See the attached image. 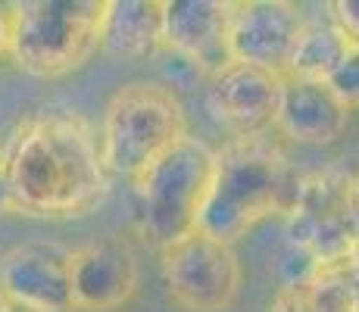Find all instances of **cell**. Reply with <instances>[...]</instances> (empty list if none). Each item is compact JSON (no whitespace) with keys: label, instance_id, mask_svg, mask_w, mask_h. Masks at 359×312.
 I'll return each instance as SVG.
<instances>
[{"label":"cell","instance_id":"cell-1","mask_svg":"<svg viewBox=\"0 0 359 312\" xmlns=\"http://www.w3.org/2000/svg\"><path fill=\"white\" fill-rule=\"evenodd\" d=\"M16 212L34 219H79L109 194L100 137L79 113H38L0 144Z\"/></svg>","mask_w":359,"mask_h":312},{"label":"cell","instance_id":"cell-2","mask_svg":"<svg viewBox=\"0 0 359 312\" xmlns=\"http://www.w3.org/2000/svg\"><path fill=\"white\" fill-rule=\"evenodd\" d=\"M291 156L269 135L229 137L216 150L212 182L197 231L231 244L262 219L287 216L300 191Z\"/></svg>","mask_w":359,"mask_h":312},{"label":"cell","instance_id":"cell-3","mask_svg":"<svg viewBox=\"0 0 359 312\" xmlns=\"http://www.w3.org/2000/svg\"><path fill=\"white\" fill-rule=\"evenodd\" d=\"M188 137V113L169 85L128 81L103 109L100 156L109 175L137 182L156 159Z\"/></svg>","mask_w":359,"mask_h":312},{"label":"cell","instance_id":"cell-4","mask_svg":"<svg viewBox=\"0 0 359 312\" xmlns=\"http://www.w3.org/2000/svg\"><path fill=\"white\" fill-rule=\"evenodd\" d=\"M107 0H25L10 6V57L38 79L81 69L103 41Z\"/></svg>","mask_w":359,"mask_h":312},{"label":"cell","instance_id":"cell-5","mask_svg":"<svg viewBox=\"0 0 359 312\" xmlns=\"http://www.w3.org/2000/svg\"><path fill=\"white\" fill-rule=\"evenodd\" d=\"M212 165H216V150H210L197 137H188L135 182L141 203V234L154 247L165 250L197 231L200 210L212 182Z\"/></svg>","mask_w":359,"mask_h":312},{"label":"cell","instance_id":"cell-6","mask_svg":"<svg viewBox=\"0 0 359 312\" xmlns=\"http://www.w3.org/2000/svg\"><path fill=\"white\" fill-rule=\"evenodd\" d=\"M163 253V278L169 297L188 312H225L244 284V269L231 244L191 231Z\"/></svg>","mask_w":359,"mask_h":312},{"label":"cell","instance_id":"cell-7","mask_svg":"<svg viewBox=\"0 0 359 312\" xmlns=\"http://www.w3.org/2000/svg\"><path fill=\"white\" fill-rule=\"evenodd\" d=\"M347 172L322 169L300 178V191L287 212V240L309 266L341 262L353 250V234L344 219V187Z\"/></svg>","mask_w":359,"mask_h":312},{"label":"cell","instance_id":"cell-8","mask_svg":"<svg viewBox=\"0 0 359 312\" xmlns=\"http://www.w3.org/2000/svg\"><path fill=\"white\" fill-rule=\"evenodd\" d=\"M281 79L259 66L229 60L206 81V113L229 137H257L269 135L278 109Z\"/></svg>","mask_w":359,"mask_h":312},{"label":"cell","instance_id":"cell-9","mask_svg":"<svg viewBox=\"0 0 359 312\" xmlns=\"http://www.w3.org/2000/svg\"><path fill=\"white\" fill-rule=\"evenodd\" d=\"M72 250L57 240H29L0 256V294L32 312H72L69 290Z\"/></svg>","mask_w":359,"mask_h":312},{"label":"cell","instance_id":"cell-10","mask_svg":"<svg viewBox=\"0 0 359 312\" xmlns=\"http://www.w3.org/2000/svg\"><path fill=\"white\" fill-rule=\"evenodd\" d=\"M303 19L306 16H303L300 6L287 4V0H241V4H231L229 60L285 75Z\"/></svg>","mask_w":359,"mask_h":312},{"label":"cell","instance_id":"cell-11","mask_svg":"<svg viewBox=\"0 0 359 312\" xmlns=\"http://www.w3.org/2000/svg\"><path fill=\"white\" fill-rule=\"evenodd\" d=\"M137 259L126 240H94L72 250L69 290L75 312H116L137 294Z\"/></svg>","mask_w":359,"mask_h":312},{"label":"cell","instance_id":"cell-12","mask_svg":"<svg viewBox=\"0 0 359 312\" xmlns=\"http://www.w3.org/2000/svg\"><path fill=\"white\" fill-rule=\"evenodd\" d=\"M229 0H163V47L212 75L229 62Z\"/></svg>","mask_w":359,"mask_h":312},{"label":"cell","instance_id":"cell-13","mask_svg":"<svg viewBox=\"0 0 359 312\" xmlns=\"http://www.w3.org/2000/svg\"><path fill=\"white\" fill-rule=\"evenodd\" d=\"M347 119L350 113L328 91L325 81L294 79V75L281 79L278 109H275L272 128L285 141L306 144V147H325V144L337 141L344 135Z\"/></svg>","mask_w":359,"mask_h":312},{"label":"cell","instance_id":"cell-14","mask_svg":"<svg viewBox=\"0 0 359 312\" xmlns=\"http://www.w3.org/2000/svg\"><path fill=\"white\" fill-rule=\"evenodd\" d=\"M103 50L116 57H150L163 47V0H107Z\"/></svg>","mask_w":359,"mask_h":312},{"label":"cell","instance_id":"cell-15","mask_svg":"<svg viewBox=\"0 0 359 312\" xmlns=\"http://www.w3.org/2000/svg\"><path fill=\"white\" fill-rule=\"evenodd\" d=\"M328 10V6H325ZM350 50V41L337 29L331 13L322 16H306L297 34V44L291 50L285 75L294 79H309V81H325L328 72L341 62V57Z\"/></svg>","mask_w":359,"mask_h":312},{"label":"cell","instance_id":"cell-16","mask_svg":"<svg viewBox=\"0 0 359 312\" xmlns=\"http://www.w3.org/2000/svg\"><path fill=\"white\" fill-rule=\"evenodd\" d=\"M325 85H328V91L341 100V107L347 109V113L359 109V47H350V50L344 53L341 62L328 72Z\"/></svg>","mask_w":359,"mask_h":312},{"label":"cell","instance_id":"cell-17","mask_svg":"<svg viewBox=\"0 0 359 312\" xmlns=\"http://www.w3.org/2000/svg\"><path fill=\"white\" fill-rule=\"evenodd\" d=\"M266 312H319V309L313 306V300H309L303 281H291L275 294V300L269 303Z\"/></svg>","mask_w":359,"mask_h":312},{"label":"cell","instance_id":"cell-18","mask_svg":"<svg viewBox=\"0 0 359 312\" xmlns=\"http://www.w3.org/2000/svg\"><path fill=\"white\" fill-rule=\"evenodd\" d=\"M328 13L350 41V47H359V0H331Z\"/></svg>","mask_w":359,"mask_h":312},{"label":"cell","instance_id":"cell-19","mask_svg":"<svg viewBox=\"0 0 359 312\" xmlns=\"http://www.w3.org/2000/svg\"><path fill=\"white\" fill-rule=\"evenodd\" d=\"M344 219L353 234V244H359V172L350 175L347 187H344Z\"/></svg>","mask_w":359,"mask_h":312},{"label":"cell","instance_id":"cell-20","mask_svg":"<svg viewBox=\"0 0 359 312\" xmlns=\"http://www.w3.org/2000/svg\"><path fill=\"white\" fill-rule=\"evenodd\" d=\"M13 212H16V200H13L10 178H6L4 159H0V216H13Z\"/></svg>","mask_w":359,"mask_h":312},{"label":"cell","instance_id":"cell-21","mask_svg":"<svg viewBox=\"0 0 359 312\" xmlns=\"http://www.w3.org/2000/svg\"><path fill=\"white\" fill-rule=\"evenodd\" d=\"M0 57H10V6H0Z\"/></svg>","mask_w":359,"mask_h":312},{"label":"cell","instance_id":"cell-22","mask_svg":"<svg viewBox=\"0 0 359 312\" xmlns=\"http://www.w3.org/2000/svg\"><path fill=\"white\" fill-rule=\"evenodd\" d=\"M347 262H350V275H353V294H356V312H359V244H353Z\"/></svg>","mask_w":359,"mask_h":312},{"label":"cell","instance_id":"cell-23","mask_svg":"<svg viewBox=\"0 0 359 312\" xmlns=\"http://www.w3.org/2000/svg\"><path fill=\"white\" fill-rule=\"evenodd\" d=\"M4 312H32V309H22V306H13V303H6Z\"/></svg>","mask_w":359,"mask_h":312},{"label":"cell","instance_id":"cell-24","mask_svg":"<svg viewBox=\"0 0 359 312\" xmlns=\"http://www.w3.org/2000/svg\"><path fill=\"white\" fill-rule=\"evenodd\" d=\"M4 306H6V300H4V294H0V312H4Z\"/></svg>","mask_w":359,"mask_h":312}]
</instances>
